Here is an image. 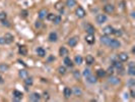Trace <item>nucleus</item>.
I'll return each instance as SVG.
<instances>
[{
  "instance_id": "f257e3e1",
  "label": "nucleus",
  "mask_w": 135,
  "mask_h": 102,
  "mask_svg": "<svg viewBox=\"0 0 135 102\" xmlns=\"http://www.w3.org/2000/svg\"><path fill=\"white\" fill-rule=\"evenodd\" d=\"M85 10L81 7V6H78L76 9H75V15L78 17V18H83L85 16Z\"/></svg>"
},
{
  "instance_id": "f03ea898",
  "label": "nucleus",
  "mask_w": 135,
  "mask_h": 102,
  "mask_svg": "<svg viewBox=\"0 0 135 102\" xmlns=\"http://www.w3.org/2000/svg\"><path fill=\"white\" fill-rule=\"evenodd\" d=\"M108 46H110L111 48H113V49H118V48L121 47V43L118 40H116V39H111L110 43L108 44Z\"/></svg>"
},
{
  "instance_id": "7ed1b4c3",
  "label": "nucleus",
  "mask_w": 135,
  "mask_h": 102,
  "mask_svg": "<svg viewBox=\"0 0 135 102\" xmlns=\"http://www.w3.org/2000/svg\"><path fill=\"white\" fill-rule=\"evenodd\" d=\"M108 82L111 84V85H119L120 83H121V80L118 78V77H115V76H113V75H111V77L109 78V80H108Z\"/></svg>"
},
{
  "instance_id": "20e7f679",
  "label": "nucleus",
  "mask_w": 135,
  "mask_h": 102,
  "mask_svg": "<svg viewBox=\"0 0 135 102\" xmlns=\"http://www.w3.org/2000/svg\"><path fill=\"white\" fill-rule=\"evenodd\" d=\"M107 20V15L106 14H103V13H100L96 16V21L98 22L99 25H102Z\"/></svg>"
},
{
  "instance_id": "39448f33",
  "label": "nucleus",
  "mask_w": 135,
  "mask_h": 102,
  "mask_svg": "<svg viewBox=\"0 0 135 102\" xmlns=\"http://www.w3.org/2000/svg\"><path fill=\"white\" fill-rule=\"evenodd\" d=\"M104 11L106 13H108V14H111V13H113L114 11H115V6L113 5V4H106L105 6H104Z\"/></svg>"
},
{
  "instance_id": "423d86ee",
  "label": "nucleus",
  "mask_w": 135,
  "mask_h": 102,
  "mask_svg": "<svg viewBox=\"0 0 135 102\" xmlns=\"http://www.w3.org/2000/svg\"><path fill=\"white\" fill-rule=\"evenodd\" d=\"M12 96H13L14 101H19V100L22 99V97H24V94H22L20 91H18V90H14V91L12 92Z\"/></svg>"
},
{
  "instance_id": "0eeeda50",
  "label": "nucleus",
  "mask_w": 135,
  "mask_h": 102,
  "mask_svg": "<svg viewBox=\"0 0 135 102\" xmlns=\"http://www.w3.org/2000/svg\"><path fill=\"white\" fill-rule=\"evenodd\" d=\"M29 99H30L31 101H33V102H38V101L41 100V95H40L39 93H37V92H34V93H32V94L30 95Z\"/></svg>"
},
{
  "instance_id": "6e6552de",
  "label": "nucleus",
  "mask_w": 135,
  "mask_h": 102,
  "mask_svg": "<svg viewBox=\"0 0 135 102\" xmlns=\"http://www.w3.org/2000/svg\"><path fill=\"white\" fill-rule=\"evenodd\" d=\"M3 38H4V40H5V44H11V43L13 42V40H14L13 35H11L10 33H6Z\"/></svg>"
},
{
  "instance_id": "1a4fd4ad",
  "label": "nucleus",
  "mask_w": 135,
  "mask_h": 102,
  "mask_svg": "<svg viewBox=\"0 0 135 102\" xmlns=\"http://www.w3.org/2000/svg\"><path fill=\"white\" fill-rule=\"evenodd\" d=\"M121 62L122 61H120L119 59L112 61V63H113V67H116V69L118 70V72H123V64Z\"/></svg>"
},
{
  "instance_id": "9d476101",
  "label": "nucleus",
  "mask_w": 135,
  "mask_h": 102,
  "mask_svg": "<svg viewBox=\"0 0 135 102\" xmlns=\"http://www.w3.org/2000/svg\"><path fill=\"white\" fill-rule=\"evenodd\" d=\"M48 13H49V12H48V9L43 8V9H41L39 12H38V16H39L40 19H44V18L47 17V14H48Z\"/></svg>"
},
{
  "instance_id": "9b49d317",
  "label": "nucleus",
  "mask_w": 135,
  "mask_h": 102,
  "mask_svg": "<svg viewBox=\"0 0 135 102\" xmlns=\"http://www.w3.org/2000/svg\"><path fill=\"white\" fill-rule=\"evenodd\" d=\"M117 56H118V59L120 61H127L129 59V56H128V54L126 52H120Z\"/></svg>"
},
{
  "instance_id": "f8f14e48",
  "label": "nucleus",
  "mask_w": 135,
  "mask_h": 102,
  "mask_svg": "<svg viewBox=\"0 0 135 102\" xmlns=\"http://www.w3.org/2000/svg\"><path fill=\"white\" fill-rule=\"evenodd\" d=\"M85 41H86V43H87V44L93 45V44L95 43V41H96V39H95V35H93V34H87V35L85 36Z\"/></svg>"
},
{
  "instance_id": "ddd939ff",
  "label": "nucleus",
  "mask_w": 135,
  "mask_h": 102,
  "mask_svg": "<svg viewBox=\"0 0 135 102\" xmlns=\"http://www.w3.org/2000/svg\"><path fill=\"white\" fill-rule=\"evenodd\" d=\"M77 43H78V38L77 37H72L67 41V44H68L70 47H75L77 45Z\"/></svg>"
},
{
  "instance_id": "4468645a",
  "label": "nucleus",
  "mask_w": 135,
  "mask_h": 102,
  "mask_svg": "<svg viewBox=\"0 0 135 102\" xmlns=\"http://www.w3.org/2000/svg\"><path fill=\"white\" fill-rule=\"evenodd\" d=\"M48 39H49L50 42H53V43H54V42H57V40H58V35H57V33H56V32L50 33Z\"/></svg>"
},
{
  "instance_id": "2eb2a0df",
  "label": "nucleus",
  "mask_w": 135,
  "mask_h": 102,
  "mask_svg": "<svg viewBox=\"0 0 135 102\" xmlns=\"http://www.w3.org/2000/svg\"><path fill=\"white\" fill-rule=\"evenodd\" d=\"M114 32V28L112 26H106L104 29H103V33L105 34V35H111V34H113Z\"/></svg>"
},
{
  "instance_id": "dca6fc26",
  "label": "nucleus",
  "mask_w": 135,
  "mask_h": 102,
  "mask_svg": "<svg viewBox=\"0 0 135 102\" xmlns=\"http://www.w3.org/2000/svg\"><path fill=\"white\" fill-rule=\"evenodd\" d=\"M63 94H64V97L66 99H69L71 97V95H72V90L69 87H66L64 89V91H63Z\"/></svg>"
},
{
  "instance_id": "f3484780",
  "label": "nucleus",
  "mask_w": 135,
  "mask_h": 102,
  "mask_svg": "<svg viewBox=\"0 0 135 102\" xmlns=\"http://www.w3.org/2000/svg\"><path fill=\"white\" fill-rule=\"evenodd\" d=\"M85 31H86L87 34H93V35H95V33H96L95 27L93 25H91V24H87L85 26Z\"/></svg>"
},
{
  "instance_id": "a211bd4d",
  "label": "nucleus",
  "mask_w": 135,
  "mask_h": 102,
  "mask_svg": "<svg viewBox=\"0 0 135 102\" xmlns=\"http://www.w3.org/2000/svg\"><path fill=\"white\" fill-rule=\"evenodd\" d=\"M72 93L74 94V96L76 97H81L82 96V91L79 87H73V90H72Z\"/></svg>"
},
{
  "instance_id": "6ab92c4d",
  "label": "nucleus",
  "mask_w": 135,
  "mask_h": 102,
  "mask_svg": "<svg viewBox=\"0 0 135 102\" xmlns=\"http://www.w3.org/2000/svg\"><path fill=\"white\" fill-rule=\"evenodd\" d=\"M128 74L130 75V76H135V64H134V62L133 61H131L130 63H129V67H128Z\"/></svg>"
},
{
  "instance_id": "aec40b11",
  "label": "nucleus",
  "mask_w": 135,
  "mask_h": 102,
  "mask_svg": "<svg viewBox=\"0 0 135 102\" xmlns=\"http://www.w3.org/2000/svg\"><path fill=\"white\" fill-rule=\"evenodd\" d=\"M85 62H86V64H88V65L94 64V63H95V57H94L93 55H91V54L86 55V57H85Z\"/></svg>"
},
{
  "instance_id": "412c9836",
  "label": "nucleus",
  "mask_w": 135,
  "mask_h": 102,
  "mask_svg": "<svg viewBox=\"0 0 135 102\" xmlns=\"http://www.w3.org/2000/svg\"><path fill=\"white\" fill-rule=\"evenodd\" d=\"M110 41H111V38L108 35H104V36L101 37V43L104 44V45H108L110 43Z\"/></svg>"
},
{
  "instance_id": "4be33fe9",
  "label": "nucleus",
  "mask_w": 135,
  "mask_h": 102,
  "mask_svg": "<svg viewBox=\"0 0 135 102\" xmlns=\"http://www.w3.org/2000/svg\"><path fill=\"white\" fill-rule=\"evenodd\" d=\"M86 81L91 84H96L98 82V79H97V77H95L93 75H89V76L86 77Z\"/></svg>"
},
{
  "instance_id": "5701e85b",
  "label": "nucleus",
  "mask_w": 135,
  "mask_h": 102,
  "mask_svg": "<svg viewBox=\"0 0 135 102\" xmlns=\"http://www.w3.org/2000/svg\"><path fill=\"white\" fill-rule=\"evenodd\" d=\"M18 53H19L20 55H22V56L28 55V49H27V47H26V46H20V47L18 48Z\"/></svg>"
},
{
  "instance_id": "b1692460",
  "label": "nucleus",
  "mask_w": 135,
  "mask_h": 102,
  "mask_svg": "<svg viewBox=\"0 0 135 102\" xmlns=\"http://www.w3.org/2000/svg\"><path fill=\"white\" fill-rule=\"evenodd\" d=\"M66 6L68 8H72L74 6H76V1L75 0H66Z\"/></svg>"
},
{
  "instance_id": "393cba45",
  "label": "nucleus",
  "mask_w": 135,
  "mask_h": 102,
  "mask_svg": "<svg viewBox=\"0 0 135 102\" xmlns=\"http://www.w3.org/2000/svg\"><path fill=\"white\" fill-rule=\"evenodd\" d=\"M64 64H65L66 66H68V67H72V66H73L72 60H71L69 57H67V56H65V58H64Z\"/></svg>"
},
{
  "instance_id": "a878e982",
  "label": "nucleus",
  "mask_w": 135,
  "mask_h": 102,
  "mask_svg": "<svg viewBox=\"0 0 135 102\" xmlns=\"http://www.w3.org/2000/svg\"><path fill=\"white\" fill-rule=\"evenodd\" d=\"M37 54L40 56V57H45V56H46V51H45L44 48L39 47V48L37 49Z\"/></svg>"
},
{
  "instance_id": "bb28decb",
  "label": "nucleus",
  "mask_w": 135,
  "mask_h": 102,
  "mask_svg": "<svg viewBox=\"0 0 135 102\" xmlns=\"http://www.w3.org/2000/svg\"><path fill=\"white\" fill-rule=\"evenodd\" d=\"M82 61H83V58H82V56L81 55H76L75 57H74V63L75 64H81L82 63Z\"/></svg>"
},
{
  "instance_id": "cd10ccee",
  "label": "nucleus",
  "mask_w": 135,
  "mask_h": 102,
  "mask_svg": "<svg viewBox=\"0 0 135 102\" xmlns=\"http://www.w3.org/2000/svg\"><path fill=\"white\" fill-rule=\"evenodd\" d=\"M18 76H19V78H21V79H24V80H25L27 77H29V73L26 70H21V71H19Z\"/></svg>"
},
{
  "instance_id": "c85d7f7f",
  "label": "nucleus",
  "mask_w": 135,
  "mask_h": 102,
  "mask_svg": "<svg viewBox=\"0 0 135 102\" xmlns=\"http://www.w3.org/2000/svg\"><path fill=\"white\" fill-rule=\"evenodd\" d=\"M59 54L61 56H67L68 55V49H67L66 47H61L59 49Z\"/></svg>"
},
{
  "instance_id": "c756f323",
  "label": "nucleus",
  "mask_w": 135,
  "mask_h": 102,
  "mask_svg": "<svg viewBox=\"0 0 135 102\" xmlns=\"http://www.w3.org/2000/svg\"><path fill=\"white\" fill-rule=\"evenodd\" d=\"M9 70V66L5 63H0V72L1 73H5Z\"/></svg>"
},
{
  "instance_id": "7c9ffc66",
  "label": "nucleus",
  "mask_w": 135,
  "mask_h": 102,
  "mask_svg": "<svg viewBox=\"0 0 135 102\" xmlns=\"http://www.w3.org/2000/svg\"><path fill=\"white\" fill-rule=\"evenodd\" d=\"M106 75H107V73H106L105 70H98L97 71V76L99 78H104Z\"/></svg>"
},
{
  "instance_id": "2f4dec72",
  "label": "nucleus",
  "mask_w": 135,
  "mask_h": 102,
  "mask_svg": "<svg viewBox=\"0 0 135 102\" xmlns=\"http://www.w3.org/2000/svg\"><path fill=\"white\" fill-rule=\"evenodd\" d=\"M33 83H34L33 78H29V77H27V78L25 79V84H26L27 86H32V85H33Z\"/></svg>"
},
{
  "instance_id": "473e14b6",
  "label": "nucleus",
  "mask_w": 135,
  "mask_h": 102,
  "mask_svg": "<svg viewBox=\"0 0 135 102\" xmlns=\"http://www.w3.org/2000/svg\"><path fill=\"white\" fill-rule=\"evenodd\" d=\"M52 21L54 22L55 25H59L60 22H61V16H60V15H56V16L54 17V19H53Z\"/></svg>"
},
{
  "instance_id": "72a5a7b5",
  "label": "nucleus",
  "mask_w": 135,
  "mask_h": 102,
  "mask_svg": "<svg viewBox=\"0 0 135 102\" xmlns=\"http://www.w3.org/2000/svg\"><path fill=\"white\" fill-rule=\"evenodd\" d=\"M58 73H59L60 75H62V76L65 75V74H66V69H65V66H62V65L59 66V67H58Z\"/></svg>"
},
{
  "instance_id": "f704fd0d",
  "label": "nucleus",
  "mask_w": 135,
  "mask_h": 102,
  "mask_svg": "<svg viewBox=\"0 0 135 102\" xmlns=\"http://www.w3.org/2000/svg\"><path fill=\"white\" fill-rule=\"evenodd\" d=\"M73 77L76 79V80H79L80 79V72L79 71H74L73 72Z\"/></svg>"
},
{
  "instance_id": "c9c22d12",
  "label": "nucleus",
  "mask_w": 135,
  "mask_h": 102,
  "mask_svg": "<svg viewBox=\"0 0 135 102\" xmlns=\"http://www.w3.org/2000/svg\"><path fill=\"white\" fill-rule=\"evenodd\" d=\"M56 9H58L59 11H61V12H63V4H62L61 2L56 3Z\"/></svg>"
},
{
  "instance_id": "e433bc0d",
  "label": "nucleus",
  "mask_w": 135,
  "mask_h": 102,
  "mask_svg": "<svg viewBox=\"0 0 135 102\" xmlns=\"http://www.w3.org/2000/svg\"><path fill=\"white\" fill-rule=\"evenodd\" d=\"M7 18V14L6 12H4V11H2V12H0V21H2L4 19Z\"/></svg>"
},
{
  "instance_id": "4c0bfd02",
  "label": "nucleus",
  "mask_w": 135,
  "mask_h": 102,
  "mask_svg": "<svg viewBox=\"0 0 135 102\" xmlns=\"http://www.w3.org/2000/svg\"><path fill=\"white\" fill-rule=\"evenodd\" d=\"M113 34H114V35H116L117 37H120V36H122V31L121 30H115L114 29V32H113Z\"/></svg>"
},
{
  "instance_id": "58836bf2",
  "label": "nucleus",
  "mask_w": 135,
  "mask_h": 102,
  "mask_svg": "<svg viewBox=\"0 0 135 102\" xmlns=\"http://www.w3.org/2000/svg\"><path fill=\"white\" fill-rule=\"evenodd\" d=\"M89 75H92L91 70H89V69H85V70L83 71V76L86 78V77H87V76H89Z\"/></svg>"
},
{
  "instance_id": "ea45409f",
  "label": "nucleus",
  "mask_w": 135,
  "mask_h": 102,
  "mask_svg": "<svg viewBox=\"0 0 135 102\" xmlns=\"http://www.w3.org/2000/svg\"><path fill=\"white\" fill-rule=\"evenodd\" d=\"M106 73L109 74V75H113V74H114V67H113V66H110Z\"/></svg>"
},
{
  "instance_id": "a19ab883",
  "label": "nucleus",
  "mask_w": 135,
  "mask_h": 102,
  "mask_svg": "<svg viewBox=\"0 0 135 102\" xmlns=\"http://www.w3.org/2000/svg\"><path fill=\"white\" fill-rule=\"evenodd\" d=\"M128 85L130 87H134L135 86V80H134V79H130L129 82H128Z\"/></svg>"
},
{
  "instance_id": "79ce46f5",
  "label": "nucleus",
  "mask_w": 135,
  "mask_h": 102,
  "mask_svg": "<svg viewBox=\"0 0 135 102\" xmlns=\"http://www.w3.org/2000/svg\"><path fill=\"white\" fill-rule=\"evenodd\" d=\"M55 16H56V15H55L54 13H48V14H47V18H48L49 20H53Z\"/></svg>"
},
{
  "instance_id": "37998d69",
  "label": "nucleus",
  "mask_w": 135,
  "mask_h": 102,
  "mask_svg": "<svg viewBox=\"0 0 135 102\" xmlns=\"http://www.w3.org/2000/svg\"><path fill=\"white\" fill-rule=\"evenodd\" d=\"M20 16H22V17H27V16H28V11H27V10H22L21 12H20Z\"/></svg>"
},
{
  "instance_id": "c03bdc74",
  "label": "nucleus",
  "mask_w": 135,
  "mask_h": 102,
  "mask_svg": "<svg viewBox=\"0 0 135 102\" xmlns=\"http://www.w3.org/2000/svg\"><path fill=\"white\" fill-rule=\"evenodd\" d=\"M41 26H42V22H41L40 20H37V21H36V24H35V27H36L37 29H40V28H41Z\"/></svg>"
},
{
  "instance_id": "a18cd8bd",
  "label": "nucleus",
  "mask_w": 135,
  "mask_h": 102,
  "mask_svg": "<svg viewBox=\"0 0 135 102\" xmlns=\"http://www.w3.org/2000/svg\"><path fill=\"white\" fill-rule=\"evenodd\" d=\"M43 96H44V98L46 99V100H49V99H50V96H49V93H48V92H44Z\"/></svg>"
},
{
  "instance_id": "49530a36",
  "label": "nucleus",
  "mask_w": 135,
  "mask_h": 102,
  "mask_svg": "<svg viewBox=\"0 0 135 102\" xmlns=\"http://www.w3.org/2000/svg\"><path fill=\"white\" fill-rule=\"evenodd\" d=\"M130 95H131V97H132V98H134V97H135V91H134V89H131V91H130Z\"/></svg>"
},
{
  "instance_id": "de8ad7c7",
  "label": "nucleus",
  "mask_w": 135,
  "mask_h": 102,
  "mask_svg": "<svg viewBox=\"0 0 135 102\" xmlns=\"http://www.w3.org/2000/svg\"><path fill=\"white\" fill-rule=\"evenodd\" d=\"M0 44H5V40H4V38H3V37L0 38Z\"/></svg>"
},
{
  "instance_id": "09e8293b",
  "label": "nucleus",
  "mask_w": 135,
  "mask_h": 102,
  "mask_svg": "<svg viewBox=\"0 0 135 102\" xmlns=\"http://www.w3.org/2000/svg\"><path fill=\"white\" fill-rule=\"evenodd\" d=\"M3 83H4V79L1 75H0V84H3Z\"/></svg>"
}]
</instances>
